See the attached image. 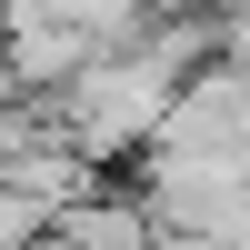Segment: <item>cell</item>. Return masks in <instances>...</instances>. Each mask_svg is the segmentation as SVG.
Masks as SVG:
<instances>
[{"label": "cell", "mask_w": 250, "mask_h": 250, "mask_svg": "<svg viewBox=\"0 0 250 250\" xmlns=\"http://www.w3.org/2000/svg\"><path fill=\"white\" fill-rule=\"evenodd\" d=\"M0 190H10V200H30L40 220H60V210H80L100 180H90V160H80V150H60L50 130H30L10 160H0Z\"/></svg>", "instance_id": "1"}, {"label": "cell", "mask_w": 250, "mask_h": 250, "mask_svg": "<svg viewBox=\"0 0 250 250\" xmlns=\"http://www.w3.org/2000/svg\"><path fill=\"white\" fill-rule=\"evenodd\" d=\"M40 230H50V220H40L30 200H10V190H0V250H30Z\"/></svg>", "instance_id": "3"}, {"label": "cell", "mask_w": 250, "mask_h": 250, "mask_svg": "<svg viewBox=\"0 0 250 250\" xmlns=\"http://www.w3.org/2000/svg\"><path fill=\"white\" fill-rule=\"evenodd\" d=\"M70 250H160V230H150V210L140 200H110V190H90L80 210H60L50 220Z\"/></svg>", "instance_id": "2"}]
</instances>
